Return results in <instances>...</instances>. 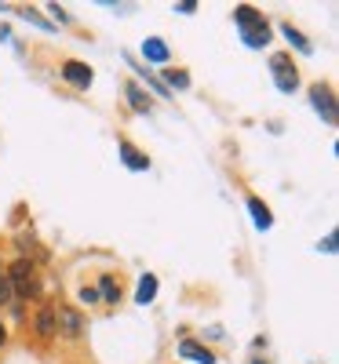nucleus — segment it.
<instances>
[{"instance_id": "a211bd4d", "label": "nucleus", "mask_w": 339, "mask_h": 364, "mask_svg": "<svg viewBox=\"0 0 339 364\" xmlns=\"http://www.w3.org/2000/svg\"><path fill=\"white\" fill-rule=\"evenodd\" d=\"M168 80H172V84H179V87H187V84H190V77H187V73H172Z\"/></svg>"}, {"instance_id": "f03ea898", "label": "nucleus", "mask_w": 339, "mask_h": 364, "mask_svg": "<svg viewBox=\"0 0 339 364\" xmlns=\"http://www.w3.org/2000/svg\"><path fill=\"white\" fill-rule=\"evenodd\" d=\"M8 284H11V291H19V295L37 291V273H33V262L19 259V262L8 269Z\"/></svg>"}, {"instance_id": "6e6552de", "label": "nucleus", "mask_w": 339, "mask_h": 364, "mask_svg": "<svg viewBox=\"0 0 339 364\" xmlns=\"http://www.w3.org/2000/svg\"><path fill=\"white\" fill-rule=\"evenodd\" d=\"M120 157H125V164H128L132 171H146V168H150V161L139 154V149H135L132 142H120Z\"/></svg>"}, {"instance_id": "6ab92c4d", "label": "nucleus", "mask_w": 339, "mask_h": 364, "mask_svg": "<svg viewBox=\"0 0 339 364\" xmlns=\"http://www.w3.org/2000/svg\"><path fill=\"white\" fill-rule=\"evenodd\" d=\"M175 8H179V11H182V15H190V11H194V8H197V4H194V0H179V4H175Z\"/></svg>"}, {"instance_id": "423d86ee", "label": "nucleus", "mask_w": 339, "mask_h": 364, "mask_svg": "<svg viewBox=\"0 0 339 364\" xmlns=\"http://www.w3.org/2000/svg\"><path fill=\"white\" fill-rule=\"evenodd\" d=\"M63 77H66L70 84H77V87H88V84H91V70H88L84 63H66V66H63Z\"/></svg>"}, {"instance_id": "39448f33", "label": "nucleus", "mask_w": 339, "mask_h": 364, "mask_svg": "<svg viewBox=\"0 0 339 364\" xmlns=\"http://www.w3.org/2000/svg\"><path fill=\"white\" fill-rule=\"evenodd\" d=\"M311 102H314V109L325 117V124H335V99H332V91H328V87L318 84V87L311 91Z\"/></svg>"}, {"instance_id": "2eb2a0df", "label": "nucleus", "mask_w": 339, "mask_h": 364, "mask_svg": "<svg viewBox=\"0 0 339 364\" xmlns=\"http://www.w3.org/2000/svg\"><path fill=\"white\" fill-rule=\"evenodd\" d=\"M285 37H288V41H292V44H296V48H299L303 55H311V44H306V41H303V37L296 33V29H292V26H285Z\"/></svg>"}, {"instance_id": "0eeeda50", "label": "nucleus", "mask_w": 339, "mask_h": 364, "mask_svg": "<svg viewBox=\"0 0 339 364\" xmlns=\"http://www.w3.org/2000/svg\"><path fill=\"white\" fill-rule=\"evenodd\" d=\"M179 353L190 357V360H197V364H212V360H215V357H212L204 346H197L194 339H182V343H179Z\"/></svg>"}, {"instance_id": "20e7f679", "label": "nucleus", "mask_w": 339, "mask_h": 364, "mask_svg": "<svg viewBox=\"0 0 339 364\" xmlns=\"http://www.w3.org/2000/svg\"><path fill=\"white\" fill-rule=\"evenodd\" d=\"M55 328H63V336H66V339H77V336H80V328H84V321H80L77 310L58 306V314H55Z\"/></svg>"}, {"instance_id": "9b49d317", "label": "nucleus", "mask_w": 339, "mask_h": 364, "mask_svg": "<svg viewBox=\"0 0 339 364\" xmlns=\"http://www.w3.org/2000/svg\"><path fill=\"white\" fill-rule=\"evenodd\" d=\"M249 208H252V219H256V226H259V230H270V223H273V219H270L266 204H263L259 197H249Z\"/></svg>"}, {"instance_id": "aec40b11", "label": "nucleus", "mask_w": 339, "mask_h": 364, "mask_svg": "<svg viewBox=\"0 0 339 364\" xmlns=\"http://www.w3.org/2000/svg\"><path fill=\"white\" fill-rule=\"evenodd\" d=\"M4 343H8V331H4V328H0V346H4Z\"/></svg>"}, {"instance_id": "9d476101", "label": "nucleus", "mask_w": 339, "mask_h": 364, "mask_svg": "<svg viewBox=\"0 0 339 364\" xmlns=\"http://www.w3.org/2000/svg\"><path fill=\"white\" fill-rule=\"evenodd\" d=\"M142 55L150 58V63H157V66H161V63H168V48H165L161 41H153V37L142 44Z\"/></svg>"}, {"instance_id": "7ed1b4c3", "label": "nucleus", "mask_w": 339, "mask_h": 364, "mask_svg": "<svg viewBox=\"0 0 339 364\" xmlns=\"http://www.w3.org/2000/svg\"><path fill=\"white\" fill-rule=\"evenodd\" d=\"M270 73H273V80H277V87H281V91H296L299 87V73H296L288 55H273L270 58Z\"/></svg>"}, {"instance_id": "4468645a", "label": "nucleus", "mask_w": 339, "mask_h": 364, "mask_svg": "<svg viewBox=\"0 0 339 364\" xmlns=\"http://www.w3.org/2000/svg\"><path fill=\"white\" fill-rule=\"evenodd\" d=\"M95 291H103V299H106V302H117V299H120V284H117L113 277H103Z\"/></svg>"}, {"instance_id": "f3484780", "label": "nucleus", "mask_w": 339, "mask_h": 364, "mask_svg": "<svg viewBox=\"0 0 339 364\" xmlns=\"http://www.w3.org/2000/svg\"><path fill=\"white\" fill-rule=\"evenodd\" d=\"M80 299H84V302H99V291H95V288H80Z\"/></svg>"}, {"instance_id": "ddd939ff", "label": "nucleus", "mask_w": 339, "mask_h": 364, "mask_svg": "<svg viewBox=\"0 0 339 364\" xmlns=\"http://www.w3.org/2000/svg\"><path fill=\"white\" fill-rule=\"evenodd\" d=\"M128 102H132V109H139V113L150 109V99L142 95V87H139V84H128Z\"/></svg>"}, {"instance_id": "dca6fc26", "label": "nucleus", "mask_w": 339, "mask_h": 364, "mask_svg": "<svg viewBox=\"0 0 339 364\" xmlns=\"http://www.w3.org/2000/svg\"><path fill=\"white\" fill-rule=\"evenodd\" d=\"M11 299V284H8V277L0 273V302H8Z\"/></svg>"}, {"instance_id": "1a4fd4ad", "label": "nucleus", "mask_w": 339, "mask_h": 364, "mask_svg": "<svg viewBox=\"0 0 339 364\" xmlns=\"http://www.w3.org/2000/svg\"><path fill=\"white\" fill-rule=\"evenodd\" d=\"M37 336H41V339H51V336H55V310H51V306H44V310L37 314Z\"/></svg>"}, {"instance_id": "f257e3e1", "label": "nucleus", "mask_w": 339, "mask_h": 364, "mask_svg": "<svg viewBox=\"0 0 339 364\" xmlns=\"http://www.w3.org/2000/svg\"><path fill=\"white\" fill-rule=\"evenodd\" d=\"M237 26H241L244 44H249V48H263V44L270 41V29H266L263 15H259L256 8H249V4H241V8H237Z\"/></svg>"}, {"instance_id": "f8f14e48", "label": "nucleus", "mask_w": 339, "mask_h": 364, "mask_svg": "<svg viewBox=\"0 0 339 364\" xmlns=\"http://www.w3.org/2000/svg\"><path fill=\"white\" fill-rule=\"evenodd\" d=\"M153 295H157V277H150V273H146V277L139 281V302L146 306V302H153Z\"/></svg>"}]
</instances>
